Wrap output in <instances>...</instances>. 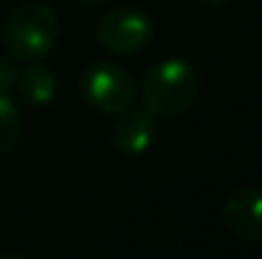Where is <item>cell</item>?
I'll return each mask as SVG.
<instances>
[{
    "label": "cell",
    "mask_w": 262,
    "mask_h": 259,
    "mask_svg": "<svg viewBox=\"0 0 262 259\" xmlns=\"http://www.w3.org/2000/svg\"><path fill=\"white\" fill-rule=\"evenodd\" d=\"M82 97L102 114H120L135 104V77L115 61H94L82 74Z\"/></svg>",
    "instance_id": "cell-3"
},
{
    "label": "cell",
    "mask_w": 262,
    "mask_h": 259,
    "mask_svg": "<svg viewBox=\"0 0 262 259\" xmlns=\"http://www.w3.org/2000/svg\"><path fill=\"white\" fill-rule=\"evenodd\" d=\"M158 125L148 109H125L112 125V145L122 155H143L156 143Z\"/></svg>",
    "instance_id": "cell-6"
},
{
    "label": "cell",
    "mask_w": 262,
    "mask_h": 259,
    "mask_svg": "<svg viewBox=\"0 0 262 259\" xmlns=\"http://www.w3.org/2000/svg\"><path fill=\"white\" fill-rule=\"evenodd\" d=\"M224 224L227 229L247 242L262 239V188L245 185L227 196L224 201Z\"/></svg>",
    "instance_id": "cell-5"
},
{
    "label": "cell",
    "mask_w": 262,
    "mask_h": 259,
    "mask_svg": "<svg viewBox=\"0 0 262 259\" xmlns=\"http://www.w3.org/2000/svg\"><path fill=\"white\" fill-rule=\"evenodd\" d=\"M199 5H204V8H219V5H224L227 0H196Z\"/></svg>",
    "instance_id": "cell-10"
},
{
    "label": "cell",
    "mask_w": 262,
    "mask_h": 259,
    "mask_svg": "<svg viewBox=\"0 0 262 259\" xmlns=\"http://www.w3.org/2000/svg\"><path fill=\"white\" fill-rule=\"evenodd\" d=\"M199 72L183 59L158 61L140 84V99L156 117H176L188 112L199 99Z\"/></svg>",
    "instance_id": "cell-1"
},
{
    "label": "cell",
    "mask_w": 262,
    "mask_h": 259,
    "mask_svg": "<svg viewBox=\"0 0 262 259\" xmlns=\"http://www.w3.org/2000/svg\"><path fill=\"white\" fill-rule=\"evenodd\" d=\"M59 36V18L46 3H23L3 23V46L18 61H38L49 56Z\"/></svg>",
    "instance_id": "cell-2"
},
{
    "label": "cell",
    "mask_w": 262,
    "mask_h": 259,
    "mask_svg": "<svg viewBox=\"0 0 262 259\" xmlns=\"http://www.w3.org/2000/svg\"><path fill=\"white\" fill-rule=\"evenodd\" d=\"M18 89L23 94V99L33 107H43L49 104L54 97H56V89H59V82L54 77V72L43 64H33L18 74Z\"/></svg>",
    "instance_id": "cell-7"
},
{
    "label": "cell",
    "mask_w": 262,
    "mask_h": 259,
    "mask_svg": "<svg viewBox=\"0 0 262 259\" xmlns=\"http://www.w3.org/2000/svg\"><path fill=\"white\" fill-rule=\"evenodd\" d=\"M153 20L130 5H120L97 20L94 36L99 46L115 56H133L153 41Z\"/></svg>",
    "instance_id": "cell-4"
},
{
    "label": "cell",
    "mask_w": 262,
    "mask_h": 259,
    "mask_svg": "<svg viewBox=\"0 0 262 259\" xmlns=\"http://www.w3.org/2000/svg\"><path fill=\"white\" fill-rule=\"evenodd\" d=\"M18 69H15V64L13 61H8V59H0V94H8L13 86L18 84Z\"/></svg>",
    "instance_id": "cell-9"
},
{
    "label": "cell",
    "mask_w": 262,
    "mask_h": 259,
    "mask_svg": "<svg viewBox=\"0 0 262 259\" xmlns=\"http://www.w3.org/2000/svg\"><path fill=\"white\" fill-rule=\"evenodd\" d=\"M20 112L8 94H0V153H8L20 140Z\"/></svg>",
    "instance_id": "cell-8"
},
{
    "label": "cell",
    "mask_w": 262,
    "mask_h": 259,
    "mask_svg": "<svg viewBox=\"0 0 262 259\" xmlns=\"http://www.w3.org/2000/svg\"><path fill=\"white\" fill-rule=\"evenodd\" d=\"M82 3H87V5H102V3H107V0H82Z\"/></svg>",
    "instance_id": "cell-11"
}]
</instances>
